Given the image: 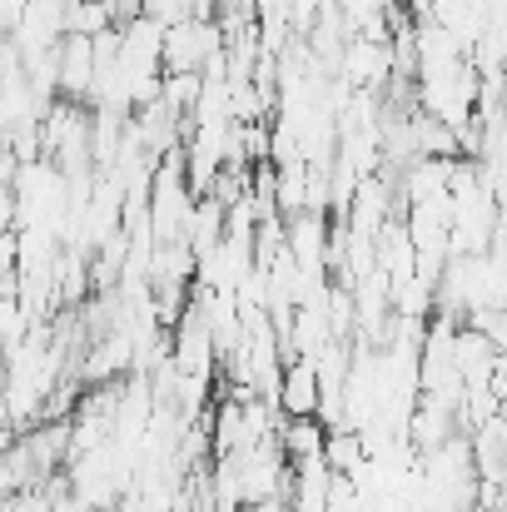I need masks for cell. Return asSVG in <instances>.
Listing matches in <instances>:
<instances>
[{
    "label": "cell",
    "instance_id": "cell-1",
    "mask_svg": "<svg viewBox=\"0 0 507 512\" xmlns=\"http://www.w3.org/2000/svg\"><path fill=\"white\" fill-rule=\"evenodd\" d=\"M224 50V25L214 20H174L160 35V70L165 75H199Z\"/></svg>",
    "mask_w": 507,
    "mask_h": 512
},
{
    "label": "cell",
    "instance_id": "cell-2",
    "mask_svg": "<svg viewBox=\"0 0 507 512\" xmlns=\"http://www.w3.org/2000/svg\"><path fill=\"white\" fill-rule=\"evenodd\" d=\"M274 403L284 408V418H319V378L309 358H289L279 368V388Z\"/></svg>",
    "mask_w": 507,
    "mask_h": 512
}]
</instances>
